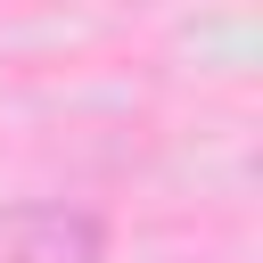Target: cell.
Listing matches in <instances>:
<instances>
[{
    "instance_id": "1",
    "label": "cell",
    "mask_w": 263,
    "mask_h": 263,
    "mask_svg": "<svg viewBox=\"0 0 263 263\" xmlns=\"http://www.w3.org/2000/svg\"><path fill=\"white\" fill-rule=\"evenodd\" d=\"M0 263H107V222L66 197H0Z\"/></svg>"
}]
</instances>
